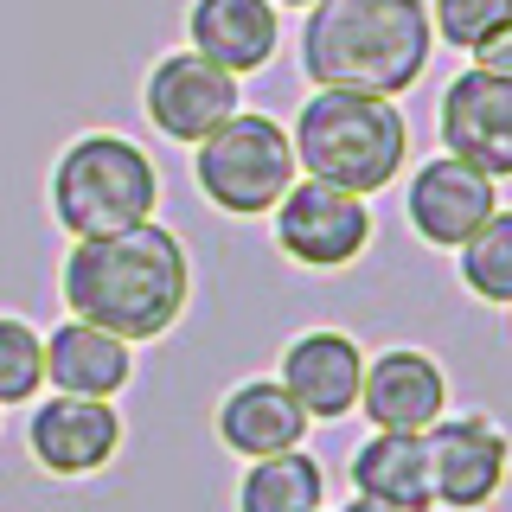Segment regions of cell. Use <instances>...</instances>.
Returning <instances> with one entry per match:
<instances>
[{"mask_svg": "<svg viewBox=\"0 0 512 512\" xmlns=\"http://www.w3.org/2000/svg\"><path fill=\"white\" fill-rule=\"evenodd\" d=\"M512 474V436L487 410H448L429 429V480H436V506L448 512H480L500 500Z\"/></svg>", "mask_w": 512, "mask_h": 512, "instance_id": "30bf717a", "label": "cell"}, {"mask_svg": "<svg viewBox=\"0 0 512 512\" xmlns=\"http://www.w3.org/2000/svg\"><path fill=\"white\" fill-rule=\"evenodd\" d=\"M276 7H282V13H308L314 0H276Z\"/></svg>", "mask_w": 512, "mask_h": 512, "instance_id": "cb8c5ba5", "label": "cell"}, {"mask_svg": "<svg viewBox=\"0 0 512 512\" xmlns=\"http://www.w3.org/2000/svg\"><path fill=\"white\" fill-rule=\"evenodd\" d=\"M320 512H327V506H320Z\"/></svg>", "mask_w": 512, "mask_h": 512, "instance_id": "d4e9b609", "label": "cell"}, {"mask_svg": "<svg viewBox=\"0 0 512 512\" xmlns=\"http://www.w3.org/2000/svg\"><path fill=\"white\" fill-rule=\"evenodd\" d=\"M340 512H397V506H384V500H372V493H352V500H346Z\"/></svg>", "mask_w": 512, "mask_h": 512, "instance_id": "603a6c76", "label": "cell"}, {"mask_svg": "<svg viewBox=\"0 0 512 512\" xmlns=\"http://www.w3.org/2000/svg\"><path fill=\"white\" fill-rule=\"evenodd\" d=\"M327 506V468L314 448H282V455L244 461L237 480V512H320Z\"/></svg>", "mask_w": 512, "mask_h": 512, "instance_id": "ac0fdd59", "label": "cell"}, {"mask_svg": "<svg viewBox=\"0 0 512 512\" xmlns=\"http://www.w3.org/2000/svg\"><path fill=\"white\" fill-rule=\"evenodd\" d=\"M186 45L231 77H256L282 52V7L276 0H186Z\"/></svg>", "mask_w": 512, "mask_h": 512, "instance_id": "5bb4252c", "label": "cell"}, {"mask_svg": "<svg viewBox=\"0 0 512 512\" xmlns=\"http://www.w3.org/2000/svg\"><path fill=\"white\" fill-rule=\"evenodd\" d=\"M468 64H480V71H493V77H512V20L493 32V39H480L468 52Z\"/></svg>", "mask_w": 512, "mask_h": 512, "instance_id": "7402d4cb", "label": "cell"}, {"mask_svg": "<svg viewBox=\"0 0 512 512\" xmlns=\"http://www.w3.org/2000/svg\"><path fill=\"white\" fill-rule=\"evenodd\" d=\"M26 455L52 480H90L122 455V410L116 397H32L26 404Z\"/></svg>", "mask_w": 512, "mask_h": 512, "instance_id": "ba28073f", "label": "cell"}, {"mask_svg": "<svg viewBox=\"0 0 512 512\" xmlns=\"http://www.w3.org/2000/svg\"><path fill=\"white\" fill-rule=\"evenodd\" d=\"M128 378H135V346L116 340V333L90 327V320H71V314L45 333V391L122 397Z\"/></svg>", "mask_w": 512, "mask_h": 512, "instance_id": "2e32d148", "label": "cell"}, {"mask_svg": "<svg viewBox=\"0 0 512 512\" xmlns=\"http://www.w3.org/2000/svg\"><path fill=\"white\" fill-rule=\"evenodd\" d=\"M359 416L372 429H429L448 416V372L436 352L423 346H391L378 359H365V378H359Z\"/></svg>", "mask_w": 512, "mask_h": 512, "instance_id": "4fadbf2b", "label": "cell"}, {"mask_svg": "<svg viewBox=\"0 0 512 512\" xmlns=\"http://www.w3.org/2000/svg\"><path fill=\"white\" fill-rule=\"evenodd\" d=\"M45 199H52V218L64 237L128 231V224H148L160 212V167L135 135L84 128L58 148Z\"/></svg>", "mask_w": 512, "mask_h": 512, "instance_id": "277c9868", "label": "cell"}, {"mask_svg": "<svg viewBox=\"0 0 512 512\" xmlns=\"http://www.w3.org/2000/svg\"><path fill=\"white\" fill-rule=\"evenodd\" d=\"M372 199L327 180H295L269 212V237L295 269L308 276H333V269H352L365 250H372Z\"/></svg>", "mask_w": 512, "mask_h": 512, "instance_id": "8992f818", "label": "cell"}, {"mask_svg": "<svg viewBox=\"0 0 512 512\" xmlns=\"http://www.w3.org/2000/svg\"><path fill=\"white\" fill-rule=\"evenodd\" d=\"M141 109H148L154 135L180 141V148H199L218 122H231L244 109V77L218 71L212 58H199L192 45L154 58L148 77H141Z\"/></svg>", "mask_w": 512, "mask_h": 512, "instance_id": "52a82bcc", "label": "cell"}, {"mask_svg": "<svg viewBox=\"0 0 512 512\" xmlns=\"http://www.w3.org/2000/svg\"><path fill=\"white\" fill-rule=\"evenodd\" d=\"M512 20V0H429V26H436L442 45L455 52H474L480 39H493Z\"/></svg>", "mask_w": 512, "mask_h": 512, "instance_id": "44dd1931", "label": "cell"}, {"mask_svg": "<svg viewBox=\"0 0 512 512\" xmlns=\"http://www.w3.org/2000/svg\"><path fill=\"white\" fill-rule=\"evenodd\" d=\"M276 378L288 384L308 423H346L359 410V378H365V352L346 327H308L282 346Z\"/></svg>", "mask_w": 512, "mask_h": 512, "instance_id": "7c38bea8", "label": "cell"}, {"mask_svg": "<svg viewBox=\"0 0 512 512\" xmlns=\"http://www.w3.org/2000/svg\"><path fill=\"white\" fill-rule=\"evenodd\" d=\"M58 295L71 320H90L128 346H148L180 327L192 301V256L160 218L103 237H71L58 263Z\"/></svg>", "mask_w": 512, "mask_h": 512, "instance_id": "6da1fadb", "label": "cell"}, {"mask_svg": "<svg viewBox=\"0 0 512 512\" xmlns=\"http://www.w3.org/2000/svg\"><path fill=\"white\" fill-rule=\"evenodd\" d=\"M212 429L237 461H263V455H282V448H308L314 423H308V410L288 397L282 378H244L218 397Z\"/></svg>", "mask_w": 512, "mask_h": 512, "instance_id": "9a60e30c", "label": "cell"}, {"mask_svg": "<svg viewBox=\"0 0 512 512\" xmlns=\"http://www.w3.org/2000/svg\"><path fill=\"white\" fill-rule=\"evenodd\" d=\"M455 269H461V288H468L474 301L512 308V212L506 205L455 250Z\"/></svg>", "mask_w": 512, "mask_h": 512, "instance_id": "d6986e66", "label": "cell"}, {"mask_svg": "<svg viewBox=\"0 0 512 512\" xmlns=\"http://www.w3.org/2000/svg\"><path fill=\"white\" fill-rule=\"evenodd\" d=\"M301 180L295 141L276 116L263 109H237L231 122H218L212 135L192 148V186L199 199L224 218H269L276 199Z\"/></svg>", "mask_w": 512, "mask_h": 512, "instance_id": "5b68a950", "label": "cell"}, {"mask_svg": "<svg viewBox=\"0 0 512 512\" xmlns=\"http://www.w3.org/2000/svg\"><path fill=\"white\" fill-rule=\"evenodd\" d=\"M493 212H500V180H487L480 167H468V160L429 154V160H416V167H410L404 224L416 231V244L455 256Z\"/></svg>", "mask_w": 512, "mask_h": 512, "instance_id": "9c48e42d", "label": "cell"}, {"mask_svg": "<svg viewBox=\"0 0 512 512\" xmlns=\"http://www.w3.org/2000/svg\"><path fill=\"white\" fill-rule=\"evenodd\" d=\"M295 52L314 90L404 96L436 58L429 0H314Z\"/></svg>", "mask_w": 512, "mask_h": 512, "instance_id": "7a4b0ae2", "label": "cell"}, {"mask_svg": "<svg viewBox=\"0 0 512 512\" xmlns=\"http://www.w3.org/2000/svg\"><path fill=\"white\" fill-rule=\"evenodd\" d=\"M436 135L442 154L468 160L487 180H512V77L461 64L436 103Z\"/></svg>", "mask_w": 512, "mask_h": 512, "instance_id": "8fae6325", "label": "cell"}, {"mask_svg": "<svg viewBox=\"0 0 512 512\" xmlns=\"http://www.w3.org/2000/svg\"><path fill=\"white\" fill-rule=\"evenodd\" d=\"M288 141H295L301 180L346 186L359 199H378L410 167V116L397 109V96L308 90V103L288 122Z\"/></svg>", "mask_w": 512, "mask_h": 512, "instance_id": "3957f363", "label": "cell"}, {"mask_svg": "<svg viewBox=\"0 0 512 512\" xmlns=\"http://www.w3.org/2000/svg\"><path fill=\"white\" fill-rule=\"evenodd\" d=\"M352 493L397 506V512H436V480H429V436L416 429H372L352 448Z\"/></svg>", "mask_w": 512, "mask_h": 512, "instance_id": "e0dca14e", "label": "cell"}, {"mask_svg": "<svg viewBox=\"0 0 512 512\" xmlns=\"http://www.w3.org/2000/svg\"><path fill=\"white\" fill-rule=\"evenodd\" d=\"M45 391V333L20 314H0V410H20Z\"/></svg>", "mask_w": 512, "mask_h": 512, "instance_id": "ffe728a7", "label": "cell"}]
</instances>
